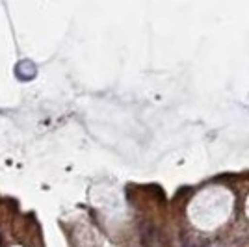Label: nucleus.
Masks as SVG:
<instances>
[{
    "label": "nucleus",
    "instance_id": "obj_1",
    "mask_svg": "<svg viewBox=\"0 0 249 247\" xmlns=\"http://www.w3.org/2000/svg\"><path fill=\"white\" fill-rule=\"evenodd\" d=\"M184 247H194V246H192V242H184Z\"/></svg>",
    "mask_w": 249,
    "mask_h": 247
}]
</instances>
